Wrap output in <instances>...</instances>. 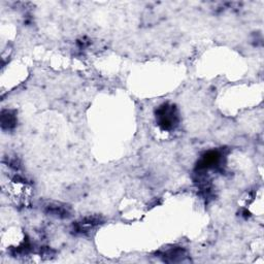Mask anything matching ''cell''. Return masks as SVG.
Wrapping results in <instances>:
<instances>
[{
	"label": "cell",
	"mask_w": 264,
	"mask_h": 264,
	"mask_svg": "<svg viewBox=\"0 0 264 264\" xmlns=\"http://www.w3.org/2000/svg\"><path fill=\"white\" fill-rule=\"evenodd\" d=\"M7 193L19 206L26 204L32 195L30 185L20 176H14L7 184Z\"/></svg>",
	"instance_id": "1"
},
{
	"label": "cell",
	"mask_w": 264,
	"mask_h": 264,
	"mask_svg": "<svg viewBox=\"0 0 264 264\" xmlns=\"http://www.w3.org/2000/svg\"><path fill=\"white\" fill-rule=\"evenodd\" d=\"M156 120L163 130H173L178 125L177 109L173 105H163L156 110Z\"/></svg>",
	"instance_id": "2"
},
{
	"label": "cell",
	"mask_w": 264,
	"mask_h": 264,
	"mask_svg": "<svg viewBox=\"0 0 264 264\" xmlns=\"http://www.w3.org/2000/svg\"><path fill=\"white\" fill-rule=\"evenodd\" d=\"M100 223L99 217H86L73 224V230L76 233H86Z\"/></svg>",
	"instance_id": "3"
},
{
	"label": "cell",
	"mask_w": 264,
	"mask_h": 264,
	"mask_svg": "<svg viewBox=\"0 0 264 264\" xmlns=\"http://www.w3.org/2000/svg\"><path fill=\"white\" fill-rule=\"evenodd\" d=\"M46 211L51 216L57 218H67L70 216V209L66 208V206H63V204L51 203L46 207Z\"/></svg>",
	"instance_id": "4"
},
{
	"label": "cell",
	"mask_w": 264,
	"mask_h": 264,
	"mask_svg": "<svg viewBox=\"0 0 264 264\" xmlns=\"http://www.w3.org/2000/svg\"><path fill=\"white\" fill-rule=\"evenodd\" d=\"M164 260L166 262H180L184 261L186 256V251L182 248H175L164 253Z\"/></svg>",
	"instance_id": "5"
},
{
	"label": "cell",
	"mask_w": 264,
	"mask_h": 264,
	"mask_svg": "<svg viewBox=\"0 0 264 264\" xmlns=\"http://www.w3.org/2000/svg\"><path fill=\"white\" fill-rule=\"evenodd\" d=\"M17 123L16 115L11 110H3L1 114V126L4 130H11L15 128Z\"/></svg>",
	"instance_id": "6"
}]
</instances>
